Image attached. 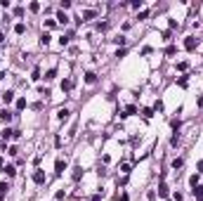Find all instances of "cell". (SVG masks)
I'll return each instance as SVG.
<instances>
[{"instance_id":"obj_1","label":"cell","mask_w":203,"mask_h":201,"mask_svg":"<svg viewBox=\"0 0 203 201\" xmlns=\"http://www.w3.org/2000/svg\"><path fill=\"white\" fill-rule=\"evenodd\" d=\"M64 170H66V161H64V159H57V163H54V173L62 175Z\"/></svg>"},{"instance_id":"obj_2","label":"cell","mask_w":203,"mask_h":201,"mask_svg":"<svg viewBox=\"0 0 203 201\" xmlns=\"http://www.w3.org/2000/svg\"><path fill=\"white\" fill-rule=\"evenodd\" d=\"M33 182H35V185H43V182H45V173H43L40 168L33 173Z\"/></svg>"},{"instance_id":"obj_3","label":"cell","mask_w":203,"mask_h":201,"mask_svg":"<svg viewBox=\"0 0 203 201\" xmlns=\"http://www.w3.org/2000/svg\"><path fill=\"white\" fill-rule=\"evenodd\" d=\"M184 47H187V50H194L196 47V38H194V35H189V38L184 40Z\"/></svg>"},{"instance_id":"obj_4","label":"cell","mask_w":203,"mask_h":201,"mask_svg":"<svg viewBox=\"0 0 203 201\" xmlns=\"http://www.w3.org/2000/svg\"><path fill=\"white\" fill-rule=\"evenodd\" d=\"M69 114H71V111L64 106V109H59V111H57V118H59V121H66V118H69Z\"/></svg>"},{"instance_id":"obj_5","label":"cell","mask_w":203,"mask_h":201,"mask_svg":"<svg viewBox=\"0 0 203 201\" xmlns=\"http://www.w3.org/2000/svg\"><path fill=\"white\" fill-rule=\"evenodd\" d=\"M95 81H97V76H95V74H92V71H87V74H85V83H90V85H92V83H95Z\"/></svg>"},{"instance_id":"obj_6","label":"cell","mask_w":203,"mask_h":201,"mask_svg":"<svg viewBox=\"0 0 203 201\" xmlns=\"http://www.w3.org/2000/svg\"><path fill=\"white\" fill-rule=\"evenodd\" d=\"M3 99H5V104H10V102L14 99V93H12V90H7V93L3 95Z\"/></svg>"},{"instance_id":"obj_7","label":"cell","mask_w":203,"mask_h":201,"mask_svg":"<svg viewBox=\"0 0 203 201\" xmlns=\"http://www.w3.org/2000/svg\"><path fill=\"white\" fill-rule=\"evenodd\" d=\"M194 196H196V201H203V187H196L194 189Z\"/></svg>"},{"instance_id":"obj_8","label":"cell","mask_w":203,"mask_h":201,"mask_svg":"<svg viewBox=\"0 0 203 201\" xmlns=\"http://www.w3.org/2000/svg\"><path fill=\"white\" fill-rule=\"evenodd\" d=\"M135 111H137V106H135V104H130V106H127V109H125V114H123V116H132Z\"/></svg>"},{"instance_id":"obj_9","label":"cell","mask_w":203,"mask_h":201,"mask_svg":"<svg viewBox=\"0 0 203 201\" xmlns=\"http://www.w3.org/2000/svg\"><path fill=\"white\" fill-rule=\"evenodd\" d=\"M71 88H73V81H71V78H66V81L62 83V90H71Z\"/></svg>"},{"instance_id":"obj_10","label":"cell","mask_w":203,"mask_h":201,"mask_svg":"<svg viewBox=\"0 0 203 201\" xmlns=\"http://www.w3.org/2000/svg\"><path fill=\"white\" fill-rule=\"evenodd\" d=\"M3 173H7L10 177H14V173H17V170H14V166H5V168H3Z\"/></svg>"},{"instance_id":"obj_11","label":"cell","mask_w":203,"mask_h":201,"mask_svg":"<svg viewBox=\"0 0 203 201\" xmlns=\"http://www.w3.org/2000/svg\"><path fill=\"white\" fill-rule=\"evenodd\" d=\"M57 22H59V24H66V22H69V17H66L64 12H59V14H57Z\"/></svg>"},{"instance_id":"obj_12","label":"cell","mask_w":203,"mask_h":201,"mask_svg":"<svg viewBox=\"0 0 203 201\" xmlns=\"http://www.w3.org/2000/svg\"><path fill=\"white\" fill-rule=\"evenodd\" d=\"M80 175H83V168H73V180L78 182V180H80Z\"/></svg>"},{"instance_id":"obj_13","label":"cell","mask_w":203,"mask_h":201,"mask_svg":"<svg viewBox=\"0 0 203 201\" xmlns=\"http://www.w3.org/2000/svg\"><path fill=\"white\" fill-rule=\"evenodd\" d=\"M0 118H3V121L7 123V121L12 118V114H10V111H7V109H5V111H0Z\"/></svg>"},{"instance_id":"obj_14","label":"cell","mask_w":203,"mask_h":201,"mask_svg":"<svg viewBox=\"0 0 203 201\" xmlns=\"http://www.w3.org/2000/svg\"><path fill=\"white\" fill-rule=\"evenodd\" d=\"M189 185H191L194 189L198 187V175H191V177H189Z\"/></svg>"},{"instance_id":"obj_15","label":"cell","mask_w":203,"mask_h":201,"mask_svg":"<svg viewBox=\"0 0 203 201\" xmlns=\"http://www.w3.org/2000/svg\"><path fill=\"white\" fill-rule=\"evenodd\" d=\"M121 173H123V175L130 173V163H121Z\"/></svg>"},{"instance_id":"obj_16","label":"cell","mask_w":203,"mask_h":201,"mask_svg":"<svg viewBox=\"0 0 203 201\" xmlns=\"http://www.w3.org/2000/svg\"><path fill=\"white\" fill-rule=\"evenodd\" d=\"M92 17H95V12H92V10H87V12H83V22H87V19H92Z\"/></svg>"},{"instance_id":"obj_17","label":"cell","mask_w":203,"mask_h":201,"mask_svg":"<svg viewBox=\"0 0 203 201\" xmlns=\"http://www.w3.org/2000/svg\"><path fill=\"white\" fill-rule=\"evenodd\" d=\"M158 196H168V187H165V185L158 187Z\"/></svg>"},{"instance_id":"obj_18","label":"cell","mask_w":203,"mask_h":201,"mask_svg":"<svg viewBox=\"0 0 203 201\" xmlns=\"http://www.w3.org/2000/svg\"><path fill=\"white\" fill-rule=\"evenodd\" d=\"M142 116H144V118H151L154 111H151V109H142Z\"/></svg>"},{"instance_id":"obj_19","label":"cell","mask_w":203,"mask_h":201,"mask_svg":"<svg viewBox=\"0 0 203 201\" xmlns=\"http://www.w3.org/2000/svg\"><path fill=\"white\" fill-rule=\"evenodd\" d=\"M54 76H57V71H54V69H50V71H47V74H45V78H47V81H52Z\"/></svg>"},{"instance_id":"obj_20","label":"cell","mask_w":203,"mask_h":201,"mask_svg":"<svg viewBox=\"0 0 203 201\" xmlns=\"http://www.w3.org/2000/svg\"><path fill=\"white\" fill-rule=\"evenodd\" d=\"M14 31H17V33H24V31H26V24H17Z\"/></svg>"},{"instance_id":"obj_21","label":"cell","mask_w":203,"mask_h":201,"mask_svg":"<svg viewBox=\"0 0 203 201\" xmlns=\"http://www.w3.org/2000/svg\"><path fill=\"white\" fill-rule=\"evenodd\" d=\"M175 52H177V47H175V45H170L168 50H165V54H168V57H173V54H175Z\"/></svg>"},{"instance_id":"obj_22","label":"cell","mask_w":203,"mask_h":201,"mask_svg":"<svg viewBox=\"0 0 203 201\" xmlns=\"http://www.w3.org/2000/svg\"><path fill=\"white\" fill-rule=\"evenodd\" d=\"M10 135H14V130H12V128H5V130H3V137H5V140H7V137H10Z\"/></svg>"},{"instance_id":"obj_23","label":"cell","mask_w":203,"mask_h":201,"mask_svg":"<svg viewBox=\"0 0 203 201\" xmlns=\"http://www.w3.org/2000/svg\"><path fill=\"white\" fill-rule=\"evenodd\" d=\"M5 192H7V185H5V182H0V199L5 196Z\"/></svg>"},{"instance_id":"obj_24","label":"cell","mask_w":203,"mask_h":201,"mask_svg":"<svg viewBox=\"0 0 203 201\" xmlns=\"http://www.w3.org/2000/svg\"><path fill=\"white\" fill-rule=\"evenodd\" d=\"M40 43H43V45H47V43H50V35H47V33H43V35H40Z\"/></svg>"},{"instance_id":"obj_25","label":"cell","mask_w":203,"mask_h":201,"mask_svg":"<svg viewBox=\"0 0 203 201\" xmlns=\"http://www.w3.org/2000/svg\"><path fill=\"white\" fill-rule=\"evenodd\" d=\"M24 106H26V99H24V97H21V99H19V102H17V109H19V111H21V109H24Z\"/></svg>"},{"instance_id":"obj_26","label":"cell","mask_w":203,"mask_h":201,"mask_svg":"<svg viewBox=\"0 0 203 201\" xmlns=\"http://www.w3.org/2000/svg\"><path fill=\"white\" fill-rule=\"evenodd\" d=\"M173 168H175V170L182 168V159H175V161H173Z\"/></svg>"},{"instance_id":"obj_27","label":"cell","mask_w":203,"mask_h":201,"mask_svg":"<svg viewBox=\"0 0 203 201\" xmlns=\"http://www.w3.org/2000/svg\"><path fill=\"white\" fill-rule=\"evenodd\" d=\"M177 83H179V85H182V88H187V83H189V81H187V76H182V78H179V81H177Z\"/></svg>"},{"instance_id":"obj_28","label":"cell","mask_w":203,"mask_h":201,"mask_svg":"<svg viewBox=\"0 0 203 201\" xmlns=\"http://www.w3.org/2000/svg\"><path fill=\"white\" fill-rule=\"evenodd\" d=\"M170 125H173V130H175V133H177V130H179V125H182V123H179V121H173V123H170Z\"/></svg>"},{"instance_id":"obj_29","label":"cell","mask_w":203,"mask_h":201,"mask_svg":"<svg viewBox=\"0 0 203 201\" xmlns=\"http://www.w3.org/2000/svg\"><path fill=\"white\" fill-rule=\"evenodd\" d=\"M106 26H109L106 22H99V24H97V29H99V31H106Z\"/></svg>"},{"instance_id":"obj_30","label":"cell","mask_w":203,"mask_h":201,"mask_svg":"<svg viewBox=\"0 0 203 201\" xmlns=\"http://www.w3.org/2000/svg\"><path fill=\"white\" fill-rule=\"evenodd\" d=\"M121 201H130V196H127V194H121Z\"/></svg>"},{"instance_id":"obj_31","label":"cell","mask_w":203,"mask_h":201,"mask_svg":"<svg viewBox=\"0 0 203 201\" xmlns=\"http://www.w3.org/2000/svg\"><path fill=\"white\" fill-rule=\"evenodd\" d=\"M90 201H102V196H99V194H95V196H92Z\"/></svg>"},{"instance_id":"obj_32","label":"cell","mask_w":203,"mask_h":201,"mask_svg":"<svg viewBox=\"0 0 203 201\" xmlns=\"http://www.w3.org/2000/svg\"><path fill=\"white\" fill-rule=\"evenodd\" d=\"M198 173H203V161H201V163H198Z\"/></svg>"},{"instance_id":"obj_33","label":"cell","mask_w":203,"mask_h":201,"mask_svg":"<svg viewBox=\"0 0 203 201\" xmlns=\"http://www.w3.org/2000/svg\"><path fill=\"white\" fill-rule=\"evenodd\" d=\"M3 40H5V33H3V31H0V43H3Z\"/></svg>"}]
</instances>
